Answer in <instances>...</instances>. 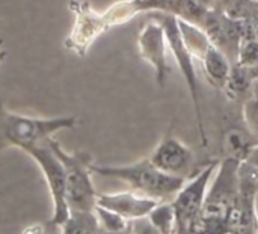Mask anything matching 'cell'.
I'll return each instance as SVG.
<instances>
[{"mask_svg":"<svg viewBox=\"0 0 258 234\" xmlns=\"http://www.w3.org/2000/svg\"><path fill=\"white\" fill-rule=\"evenodd\" d=\"M92 172L101 177L116 179L139 195L151 198L157 203L172 201L186 180L168 176L157 169L150 159H142L128 165H94Z\"/></svg>","mask_w":258,"mask_h":234,"instance_id":"6da1fadb","label":"cell"},{"mask_svg":"<svg viewBox=\"0 0 258 234\" xmlns=\"http://www.w3.org/2000/svg\"><path fill=\"white\" fill-rule=\"evenodd\" d=\"M76 124V116L33 118L18 115L8 110L0 100V153L6 148H20L26 153L47 142L54 133L73 129Z\"/></svg>","mask_w":258,"mask_h":234,"instance_id":"7a4b0ae2","label":"cell"},{"mask_svg":"<svg viewBox=\"0 0 258 234\" xmlns=\"http://www.w3.org/2000/svg\"><path fill=\"white\" fill-rule=\"evenodd\" d=\"M239 165L240 162L233 159L219 163L195 230L221 234L225 228L228 216L239 201Z\"/></svg>","mask_w":258,"mask_h":234,"instance_id":"3957f363","label":"cell"},{"mask_svg":"<svg viewBox=\"0 0 258 234\" xmlns=\"http://www.w3.org/2000/svg\"><path fill=\"white\" fill-rule=\"evenodd\" d=\"M48 144L65 169V191L70 213L94 212L98 194L92 183V157L83 151L68 153L53 138Z\"/></svg>","mask_w":258,"mask_h":234,"instance_id":"277c9868","label":"cell"},{"mask_svg":"<svg viewBox=\"0 0 258 234\" xmlns=\"http://www.w3.org/2000/svg\"><path fill=\"white\" fill-rule=\"evenodd\" d=\"M219 163L215 160L187 179L171 201L177 216V234H190L195 230Z\"/></svg>","mask_w":258,"mask_h":234,"instance_id":"5b68a950","label":"cell"},{"mask_svg":"<svg viewBox=\"0 0 258 234\" xmlns=\"http://www.w3.org/2000/svg\"><path fill=\"white\" fill-rule=\"evenodd\" d=\"M48 141L27 150L26 154H29L38 163L51 197L53 212L48 225L60 227L70 216V207L67 204V191H65V169L60 159L51 150Z\"/></svg>","mask_w":258,"mask_h":234,"instance_id":"8992f818","label":"cell"},{"mask_svg":"<svg viewBox=\"0 0 258 234\" xmlns=\"http://www.w3.org/2000/svg\"><path fill=\"white\" fill-rule=\"evenodd\" d=\"M156 20L163 26L165 29V35L166 39L174 51V56L177 59V64L186 79V83L190 89V95H192V103H194V110H195V116H197V124H198V132H200V138H201V144L203 147L207 145V135L204 130V123H203V115H201V106H200V94H198V83H197V74H195V68L192 64V57H190V51L181 36V30H180V24H178V18L174 14L169 12H159L156 14Z\"/></svg>","mask_w":258,"mask_h":234,"instance_id":"52a82bcc","label":"cell"},{"mask_svg":"<svg viewBox=\"0 0 258 234\" xmlns=\"http://www.w3.org/2000/svg\"><path fill=\"white\" fill-rule=\"evenodd\" d=\"M70 11L74 14V24L63 41L68 51L85 56L92 42L106 30L100 12L85 0H70Z\"/></svg>","mask_w":258,"mask_h":234,"instance_id":"ba28073f","label":"cell"},{"mask_svg":"<svg viewBox=\"0 0 258 234\" xmlns=\"http://www.w3.org/2000/svg\"><path fill=\"white\" fill-rule=\"evenodd\" d=\"M148 159L162 172L183 180L190 179L195 162L194 151L174 136L163 138Z\"/></svg>","mask_w":258,"mask_h":234,"instance_id":"9c48e42d","label":"cell"},{"mask_svg":"<svg viewBox=\"0 0 258 234\" xmlns=\"http://www.w3.org/2000/svg\"><path fill=\"white\" fill-rule=\"evenodd\" d=\"M157 201L139 195L133 191L125 192H115V194H98L97 206L109 209L128 222H135L139 219L147 218L151 210L156 207Z\"/></svg>","mask_w":258,"mask_h":234,"instance_id":"30bf717a","label":"cell"},{"mask_svg":"<svg viewBox=\"0 0 258 234\" xmlns=\"http://www.w3.org/2000/svg\"><path fill=\"white\" fill-rule=\"evenodd\" d=\"M165 29L160 23H148L144 26L139 35L141 54L156 68V77L159 86L165 85L166 79V61H165Z\"/></svg>","mask_w":258,"mask_h":234,"instance_id":"8fae6325","label":"cell"},{"mask_svg":"<svg viewBox=\"0 0 258 234\" xmlns=\"http://www.w3.org/2000/svg\"><path fill=\"white\" fill-rule=\"evenodd\" d=\"M201 59L209 82L218 89H225L231 74L230 59L213 44L209 45V48L206 50Z\"/></svg>","mask_w":258,"mask_h":234,"instance_id":"7c38bea8","label":"cell"},{"mask_svg":"<svg viewBox=\"0 0 258 234\" xmlns=\"http://www.w3.org/2000/svg\"><path fill=\"white\" fill-rule=\"evenodd\" d=\"M258 145V141L251 135V132H243L239 129H233L227 133L224 141V148L227 153V159H233L237 162H245L252 151V148Z\"/></svg>","mask_w":258,"mask_h":234,"instance_id":"4fadbf2b","label":"cell"},{"mask_svg":"<svg viewBox=\"0 0 258 234\" xmlns=\"http://www.w3.org/2000/svg\"><path fill=\"white\" fill-rule=\"evenodd\" d=\"M60 234H101L94 212H71L60 225Z\"/></svg>","mask_w":258,"mask_h":234,"instance_id":"5bb4252c","label":"cell"},{"mask_svg":"<svg viewBox=\"0 0 258 234\" xmlns=\"http://www.w3.org/2000/svg\"><path fill=\"white\" fill-rule=\"evenodd\" d=\"M147 219L157 230V233L177 234V216L171 201L157 203Z\"/></svg>","mask_w":258,"mask_h":234,"instance_id":"9a60e30c","label":"cell"},{"mask_svg":"<svg viewBox=\"0 0 258 234\" xmlns=\"http://www.w3.org/2000/svg\"><path fill=\"white\" fill-rule=\"evenodd\" d=\"M94 213L97 216L101 231H104V233H121V231L128 230L132 225V222H128L118 213H115L109 209H104L101 206H95Z\"/></svg>","mask_w":258,"mask_h":234,"instance_id":"2e32d148","label":"cell"},{"mask_svg":"<svg viewBox=\"0 0 258 234\" xmlns=\"http://www.w3.org/2000/svg\"><path fill=\"white\" fill-rule=\"evenodd\" d=\"M237 65L243 68L258 67V41L255 39L242 41L237 56Z\"/></svg>","mask_w":258,"mask_h":234,"instance_id":"e0dca14e","label":"cell"},{"mask_svg":"<svg viewBox=\"0 0 258 234\" xmlns=\"http://www.w3.org/2000/svg\"><path fill=\"white\" fill-rule=\"evenodd\" d=\"M243 120L248 130L258 141V97L252 95L243 103Z\"/></svg>","mask_w":258,"mask_h":234,"instance_id":"ac0fdd59","label":"cell"},{"mask_svg":"<svg viewBox=\"0 0 258 234\" xmlns=\"http://www.w3.org/2000/svg\"><path fill=\"white\" fill-rule=\"evenodd\" d=\"M45 233V227L42 224H32L29 227H26L21 234H44Z\"/></svg>","mask_w":258,"mask_h":234,"instance_id":"d6986e66","label":"cell"},{"mask_svg":"<svg viewBox=\"0 0 258 234\" xmlns=\"http://www.w3.org/2000/svg\"><path fill=\"white\" fill-rule=\"evenodd\" d=\"M245 162L251 163L254 168H257L258 169V145H255V147L252 148V151L249 153V156H248V159H246Z\"/></svg>","mask_w":258,"mask_h":234,"instance_id":"ffe728a7","label":"cell"},{"mask_svg":"<svg viewBox=\"0 0 258 234\" xmlns=\"http://www.w3.org/2000/svg\"><path fill=\"white\" fill-rule=\"evenodd\" d=\"M200 3H203L206 8L212 9V11H219L218 8V0H198Z\"/></svg>","mask_w":258,"mask_h":234,"instance_id":"44dd1931","label":"cell"},{"mask_svg":"<svg viewBox=\"0 0 258 234\" xmlns=\"http://www.w3.org/2000/svg\"><path fill=\"white\" fill-rule=\"evenodd\" d=\"M237 0H218V8H219V11H225L227 8H230L233 3H236Z\"/></svg>","mask_w":258,"mask_h":234,"instance_id":"7402d4cb","label":"cell"},{"mask_svg":"<svg viewBox=\"0 0 258 234\" xmlns=\"http://www.w3.org/2000/svg\"><path fill=\"white\" fill-rule=\"evenodd\" d=\"M252 92H254V95L258 97V79L252 80Z\"/></svg>","mask_w":258,"mask_h":234,"instance_id":"603a6c76","label":"cell"},{"mask_svg":"<svg viewBox=\"0 0 258 234\" xmlns=\"http://www.w3.org/2000/svg\"><path fill=\"white\" fill-rule=\"evenodd\" d=\"M101 234H132V225H130V228H128V230L121 231V233H104V231H101Z\"/></svg>","mask_w":258,"mask_h":234,"instance_id":"cb8c5ba5","label":"cell"},{"mask_svg":"<svg viewBox=\"0 0 258 234\" xmlns=\"http://www.w3.org/2000/svg\"><path fill=\"white\" fill-rule=\"evenodd\" d=\"M255 209H257V222H258V198H257V203H255ZM257 234H258V230H257Z\"/></svg>","mask_w":258,"mask_h":234,"instance_id":"d4e9b609","label":"cell"},{"mask_svg":"<svg viewBox=\"0 0 258 234\" xmlns=\"http://www.w3.org/2000/svg\"><path fill=\"white\" fill-rule=\"evenodd\" d=\"M0 44H2V39H0Z\"/></svg>","mask_w":258,"mask_h":234,"instance_id":"484cf974","label":"cell"},{"mask_svg":"<svg viewBox=\"0 0 258 234\" xmlns=\"http://www.w3.org/2000/svg\"><path fill=\"white\" fill-rule=\"evenodd\" d=\"M254 2H258V0H254Z\"/></svg>","mask_w":258,"mask_h":234,"instance_id":"4316f807","label":"cell"}]
</instances>
